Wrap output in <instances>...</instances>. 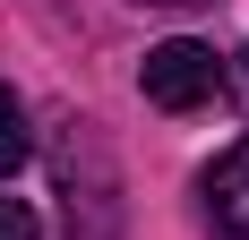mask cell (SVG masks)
<instances>
[{"mask_svg":"<svg viewBox=\"0 0 249 240\" xmlns=\"http://www.w3.org/2000/svg\"><path fill=\"white\" fill-rule=\"evenodd\" d=\"M138 86H146L155 112H198V103L224 86V60H215V43H198V34H172V43H155L146 60H138Z\"/></svg>","mask_w":249,"mask_h":240,"instance_id":"1","label":"cell"},{"mask_svg":"<svg viewBox=\"0 0 249 240\" xmlns=\"http://www.w3.org/2000/svg\"><path fill=\"white\" fill-rule=\"evenodd\" d=\"M206 197V223H215V240H249V137L232 146V154H215L198 180Z\"/></svg>","mask_w":249,"mask_h":240,"instance_id":"2","label":"cell"},{"mask_svg":"<svg viewBox=\"0 0 249 240\" xmlns=\"http://www.w3.org/2000/svg\"><path fill=\"white\" fill-rule=\"evenodd\" d=\"M26 154H35V137H26V103L9 95V86H0V180H9V171H18Z\"/></svg>","mask_w":249,"mask_h":240,"instance_id":"3","label":"cell"},{"mask_svg":"<svg viewBox=\"0 0 249 240\" xmlns=\"http://www.w3.org/2000/svg\"><path fill=\"white\" fill-rule=\"evenodd\" d=\"M0 240H43V223H35L26 197H0Z\"/></svg>","mask_w":249,"mask_h":240,"instance_id":"4","label":"cell"},{"mask_svg":"<svg viewBox=\"0 0 249 240\" xmlns=\"http://www.w3.org/2000/svg\"><path fill=\"white\" fill-rule=\"evenodd\" d=\"M155 9H189V0H155Z\"/></svg>","mask_w":249,"mask_h":240,"instance_id":"5","label":"cell"}]
</instances>
